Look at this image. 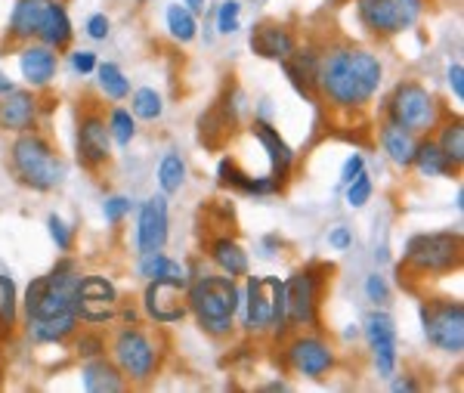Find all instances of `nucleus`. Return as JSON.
<instances>
[{
    "label": "nucleus",
    "mask_w": 464,
    "mask_h": 393,
    "mask_svg": "<svg viewBox=\"0 0 464 393\" xmlns=\"http://www.w3.org/2000/svg\"><path fill=\"white\" fill-rule=\"evenodd\" d=\"M378 56L362 47H338L316 59V87L338 108H359L381 87Z\"/></svg>",
    "instance_id": "1"
},
{
    "label": "nucleus",
    "mask_w": 464,
    "mask_h": 393,
    "mask_svg": "<svg viewBox=\"0 0 464 393\" xmlns=\"http://www.w3.org/2000/svg\"><path fill=\"white\" fill-rule=\"evenodd\" d=\"M239 288H235L232 276H201L190 288L186 301H190L192 313L198 316L201 329L211 335H226L232 329V316L239 310Z\"/></svg>",
    "instance_id": "2"
},
{
    "label": "nucleus",
    "mask_w": 464,
    "mask_h": 393,
    "mask_svg": "<svg viewBox=\"0 0 464 393\" xmlns=\"http://www.w3.org/2000/svg\"><path fill=\"white\" fill-rule=\"evenodd\" d=\"M13 174L19 183L31 189H46L59 186L63 183V161L53 152V146L46 143L38 133H22V137L13 143Z\"/></svg>",
    "instance_id": "3"
},
{
    "label": "nucleus",
    "mask_w": 464,
    "mask_h": 393,
    "mask_svg": "<svg viewBox=\"0 0 464 393\" xmlns=\"http://www.w3.org/2000/svg\"><path fill=\"white\" fill-rule=\"evenodd\" d=\"M390 121L406 127L409 133H430L440 121V106L427 93V87L406 81L390 97Z\"/></svg>",
    "instance_id": "4"
},
{
    "label": "nucleus",
    "mask_w": 464,
    "mask_h": 393,
    "mask_svg": "<svg viewBox=\"0 0 464 393\" xmlns=\"http://www.w3.org/2000/svg\"><path fill=\"white\" fill-rule=\"evenodd\" d=\"M406 263L418 273H449L461 263V235L459 233H427L415 235L406 248Z\"/></svg>",
    "instance_id": "5"
},
{
    "label": "nucleus",
    "mask_w": 464,
    "mask_h": 393,
    "mask_svg": "<svg viewBox=\"0 0 464 393\" xmlns=\"http://www.w3.org/2000/svg\"><path fill=\"white\" fill-rule=\"evenodd\" d=\"M245 325L251 331L282 329L285 325V282H279L275 276H251Z\"/></svg>",
    "instance_id": "6"
},
{
    "label": "nucleus",
    "mask_w": 464,
    "mask_h": 393,
    "mask_svg": "<svg viewBox=\"0 0 464 393\" xmlns=\"http://www.w3.org/2000/svg\"><path fill=\"white\" fill-rule=\"evenodd\" d=\"M425 335L443 354H461L464 350V307L459 301H427L421 307Z\"/></svg>",
    "instance_id": "7"
},
{
    "label": "nucleus",
    "mask_w": 464,
    "mask_h": 393,
    "mask_svg": "<svg viewBox=\"0 0 464 393\" xmlns=\"http://www.w3.org/2000/svg\"><path fill=\"white\" fill-rule=\"evenodd\" d=\"M425 13V0H359V19L378 35H400Z\"/></svg>",
    "instance_id": "8"
},
{
    "label": "nucleus",
    "mask_w": 464,
    "mask_h": 393,
    "mask_svg": "<svg viewBox=\"0 0 464 393\" xmlns=\"http://www.w3.org/2000/svg\"><path fill=\"white\" fill-rule=\"evenodd\" d=\"M115 363L121 375L133 378V381H146V378H152L155 365H158V354H155V344L143 331L124 329L115 337Z\"/></svg>",
    "instance_id": "9"
},
{
    "label": "nucleus",
    "mask_w": 464,
    "mask_h": 393,
    "mask_svg": "<svg viewBox=\"0 0 464 393\" xmlns=\"http://www.w3.org/2000/svg\"><path fill=\"white\" fill-rule=\"evenodd\" d=\"M319 307V276L313 269H300L285 282V322L313 325Z\"/></svg>",
    "instance_id": "10"
},
{
    "label": "nucleus",
    "mask_w": 464,
    "mask_h": 393,
    "mask_svg": "<svg viewBox=\"0 0 464 393\" xmlns=\"http://www.w3.org/2000/svg\"><path fill=\"white\" fill-rule=\"evenodd\" d=\"M186 286H177V282H165V279H152L149 288H146V313L152 316L155 322H180L186 316Z\"/></svg>",
    "instance_id": "11"
},
{
    "label": "nucleus",
    "mask_w": 464,
    "mask_h": 393,
    "mask_svg": "<svg viewBox=\"0 0 464 393\" xmlns=\"http://www.w3.org/2000/svg\"><path fill=\"white\" fill-rule=\"evenodd\" d=\"M366 337L375 354V365L384 378L396 372V322L387 313H372L366 320Z\"/></svg>",
    "instance_id": "12"
},
{
    "label": "nucleus",
    "mask_w": 464,
    "mask_h": 393,
    "mask_svg": "<svg viewBox=\"0 0 464 393\" xmlns=\"http://www.w3.org/2000/svg\"><path fill=\"white\" fill-rule=\"evenodd\" d=\"M112 133L109 127H105L103 115L97 112H87L84 118H80V127H78V155L80 161H84L87 167H99L109 161L112 155Z\"/></svg>",
    "instance_id": "13"
},
{
    "label": "nucleus",
    "mask_w": 464,
    "mask_h": 393,
    "mask_svg": "<svg viewBox=\"0 0 464 393\" xmlns=\"http://www.w3.org/2000/svg\"><path fill=\"white\" fill-rule=\"evenodd\" d=\"M167 242V201L161 195L146 201L139 208V226H137V248L139 254H155Z\"/></svg>",
    "instance_id": "14"
},
{
    "label": "nucleus",
    "mask_w": 464,
    "mask_h": 393,
    "mask_svg": "<svg viewBox=\"0 0 464 393\" xmlns=\"http://www.w3.org/2000/svg\"><path fill=\"white\" fill-rule=\"evenodd\" d=\"M288 359L307 378H322L334 365L332 347L319 337H294L291 347H288Z\"/></svg>",
    "instance_id": "15"
},
{
    "label": "nucleus",
    "mask_w": 464,
    "mask_h": 393,
    "mask_svg": "<svg viewBox=\"0 0 464 393\" xmlns=\"http://www.w3.org/2000/svg\"><path fill=\"white\" fill-rule=\"evenodd\" d=\"M38 99L29 90H6L0 99V127L6 131H29L35 127Z\"/></svg>",
    "instance_id": "16"
},
{
    "label": "nucleus",
    "mask_w": 464,
    "mask_h": 393,
    "mask_svg": "<svg viewBox=\"0 0 464 393\" xmlns=\"http://www.w3.org/2000/svg\"><path fill=\"white\" fill-rule=\"evenodd\" d=\"M251 50L264 59H288L294 53V38L282 25L264 22L251 31Z\"/></svg>",
    "instance_id": "17"
},
{
    "label": "nucleus",
    "mask_w": 464,
    "mask_h": 393,
    "mask_svg": "<svg viewBox=\"0 0 464 393\" xmlns=\"http://www.w3.org/2000/svg\"><path fill=\"white\" fill-rule=\"evenodd\" d=\"M38 38L44 40V47H56V50H63L72 40L69 13L59 4H44V13H40V22H38Z\"/></svg>",
    "instance_id": "18"
},
{
    "label": "nucleus",
    "mask_w": 464,
    "mask_h": 393,
    "mask_svg": "<svg viewBox=\"0 0 464 393\" xmlns=\"http://www.w3.org/2000/svg\"><path fill=\"white\" fill-rule=\"evenodd\" d=\"M19 65H22V74L31 87H46L56 74V53H53V47H29Z\"/></svg>",
    "instance_id": "19"
},
{
    "label": "nucleus",
    "mask_w": 464,
    "mask_h": 393,
    "mask_svg": "<svg viewBox=\"0 0 464 393\" xmlns=\"http://www.w3.org/2000/svg\"><path fill=\"white\" fill-rule=\"evenodd\" d=\"M251 131H254V137H257L260 143H264L266 155H270L273 177H275V180H282V177H285V174H288V167H291V158H294L291 149H288L285 140H282L270 124H264V121H254Z\"/></svg>",
    "instance_id": "20"
},
{
    "label": "nucleus",
    "mask_w": 464,
    "mask_h": 393,
    "mask_svg": "<svg viewBox=\"0 0 464 393\" xmlns=\"http://www.w3.org/2000/svg\"><path fill=\"white\" fill-rule=\"evenodd\" d=\"M31 325V337L40 344H56L63 337H69L78 325V313H56V316H44V320H29Z\"/></svg>",
    "instance_id": "21"
},
{
    "label": "nucleus",
    "mask_w": 464,
    "mask_h": 393,
    "mask_svg": "<svg viewBox=\"0 0 464 393\" xmlns=\"http://www.w3.org/2000/svg\"><path fill=\"white\" fill-rule=\"evenodd\" d=\"M381 143H384V152L400 167L412 165V155H415V146H418V143H415L412 133H409L406 127H400V124H393V121H387V124L381 127Z\"/></svg>",
    "instance_id": "22"
},
{
    "label": "nucleus",
    "mask_w": 464,
    "mask_h": 393,
    "mask_svg": "<svg viewBox=\"0 0 464 393\" xmlns=\"http://www.w3.org/2000/svg\"><path fill=\"white\" fill-rule=\"evenodd\" d=\"M211 261L217 263L220 269H224L226 276H248V257L245 251L239 248V242H232L230 235H224V239H214L211 242Z\"/></svg>",
    "instance_id": "23"
},
{
    "label": "nucleus",
    "mask_w": 464,
    "mask_h": 393,
    "mask_svg": "<svg viewBox=\"0 0 464 393\" xmlns=\"http://www.w3.org/2000/svg\"><path fill=\"white\" fill-rule=\"evenodd\" d=\"M40 13H44V0H16L10 19V35L16 40H29L31 35H38Z\"/></svg>",
    "instance_id": "24"
},
{
    "label": "nucleus",
    "mask_w": 464,
    "mask_h": 393,
    "mask_svg": "<svg viewBox=\"0 0 464 393\" xmlns=\"http://www.w3.org/2000/svg\"><path fill=\"white\" fill-rule=\"evenodd\" d=\"M139 273L146 276V279H165V282H177V286H186V269L180 267L177 261H171V257H165L161 251H155V254H143V263H139Z\"/></svg>",
    "instance_id": "25"
},
{
    "label": "nucleus",
    "mask_w": 464,
    "mask_h": 393,
    "mask_svg": "<svg viewBox=\"0 0 464 393\" xmlns=\"http://www.w3.org/2000/svg\"><path fill=\"white\" fill-rule=\"evenodd\" d=\"M84 388L90 393H115L124 388V381H121V369L115 365H109L105 359H97V363H90L84 369Z\"/></svg>",
    "instance_id": "26"
},
{
    "label": "nucleus",
    "mask_w": 464,
    "mask_h": 393,
    "mask_svg": "<svg viewBox=\"0 0 464 393\" xmlns=\"http://www.w3.org/2000/svg\"><path fill=\"white\" fill-rule=\"evenodd\" d=\"M412 161L418 165V171L425 174V177H443V174H452L455 167H452V161L443 155V149L436 146V143H421V146H415V155H412Z\"/></svg>",
    "instance_id": "27"
},
{
    "label": "nucleus",
    "mask_w": 464,
    "mask_h": 393,
    "mask_svg": "<svg viewBox=\"0 0 464 393\" xmlns=\"http://www.w3.org/2000/svg\"><path fill=\"white\" fill-rule=\"evenodd\" d=\"M167 29H171L173 40L190 44V40L195 38V31H198V25H195V16L186 10L183 4H173V6H167Z\"/></svg>",
    "instance_id": "28"
},
{
    "label": "nucleus",
    "mask_w": 464,
    "mask_h": 393,
    "mask_svg": "<svg viewBox=\"0 0 464 393\" xmlns=\"http://www.w3.org/2000/svg\"><path fill=\"white\" fill-rule=\"evenodd\" d=\"M97 72H99V87H103L105 97H112V99H124L127 93H131V81L124 78V72H121L115 63H103V65H97Z\"/></svg>",
    "instance_id": "29"
},
{
    "label": "nucleus",
    "mask_w": 464,
    "mask_h": 393,
    "mask_svg": "<svg viewBox=\"0 0 464 393\" xmlns=\"http://www.w3.org/2000/svg\"><path fill=\"white\" fill-rule=\"evenodd\" d=\"M158 183H161V189H165L167 195L180 192V186L186 183V165H183V158H180L177 152L165 155V161H161V167H158Z\"/></svg>",
    "instance_id": "30"
},
{
    "label": "nucleus",
    "mask_w": 464,
    "mask_h": 393,
    "mask_svg": "<svg viewBox=\"0 0 464 393\" xmlns=\"http://www.w3.org/2000/svg\"><path fill=\"white\" fill-rule=\"evenodd\" d=\"M75 297H84V301H118V291L103 276H84V279H78Z\"/></svg>",
    "instance_id": "31"
},
{
    "label": "nucleus",
    "mask_w": 464,
    "mask_h": 393,
    "mask_svg": "<svg viewBox=\"0 0 464 393\" xmlns=\"http://www.w3.org/2000/svg\"><path fill=\"white\" fill-rule=\"evenodd\" d=\"M443 149V155H446L449 161H452V167L459 171L461 161H464V127L461 121H452V124H446V131H443L440 143H436Z\"/></svg>",
    "instance_id": "32"
},
{
    "label": "nucleus",
    "mask_w": 464,
    "mask_h": 393,
    "mask_svg": "<svg viewBox=\"0 0 464 393\" xmlns=\"http://www.w3.org/2000/svg\"><path fill=\"white\" fill-rule=\"evenodd\" d=\"M16 325V286L10 276H0V335H10Z\"/></svg>",
    "instance_id": "33"
},
{
    "label": "nucleus",
    "mask_w": 464,
    "mask_h": 393,
    "mask_svg": "<svg viewBox=\"0 0 464 393\" xmlns=\"http://www.w3.org/2000/svg\"><path fill=\"white\" fill-rule=\"evenodd\" d=\"M131 106H133V115L143 121H155V118H161V112H165V103H161V97L152 90V87H139V90L133 93Z\"/></svg>",
    "instance_id": "34"
},
{
    "label": "nucleus",
    "mask_w": 464,
    "mask_h": 393,
    "mask_svg": "<svg viewBox=\"0 0 464 393\" xmlns=\"http://www.w3.org/2000/svg\"><path fill=\"white\" fill-rule=\"evenodd\" d=\"M115 303L118 301H84V297H75V313L87 322H105L115 316Z\"/></svg>",
    "instance_id": "35"
},
{
    "label": "nucleus",
    "mask_w": 464,
    "mask_h": 393,
    "mask_svg": "<svg viewBox=\"0 0 464 393\" xmlns=\"http://www.w3.org/2000/svg\"><path fill=\"white\" fill-rule=\"evenodd\" d=\"M109 133L118 140V146H127V143H131L133 133H137V124H133L131 112H124V108H115V112H112V127H109Z\"/></svg>",
    "instance_id": "36"
},
{
    "label": "nucleus",
    "mask_w": 464,
    "mask_h": 393,
    "mask_svg": "<svg viewBox=\"0 0 464 393\" xmlns=\"http://www.w3.org/2000/svg\"><path fill=\"white\" fill-rule=\"evenodd\" d=\"M347 186H350L347 189V205L350 208H362L368 199H372V180H368L366 174H356Z\"/></svg>",
    "instance_id": "37"
},
{
    "label": "nucleus",
    "mask_w": 464,
    "mask_h": 393,
    "mask_svg": "<svg viewBox=\"0 0 464 393\" xmlns=\"http://www.w3.org/2000/svg\"><path fill=\"white\" fill-rule=\"evenodd\" d=\"M239 16H241V4H239V0H226V4L220 6V13H217L220 35H232V31L239 29Z\"/></svg>",
    "instance_id": "38"
},
{
    "label": "nucleus",
    "mask_w": 464,
    "mask_h": 393,
    "mask_svg": "<svg viewBox=\"0 0 464 393\" xmlns=\"http://www.w3.org/2000/svg\"><path fill=\"white\" fill-rule=\"evenodd\" d=\"M46 226H50V235H53V242L59 245V251H69V248H72V233H69V226H65V223L59 220L56 214H50Z\"/></svg>",
    "instance_id": "39"
},
{
    "label": "nucleus",
    "mask_w": 464,
    "mask_h": 393,
    "mask_svg": "<svg viewBox=\"0 0 464 393\" xmlns=\"http://www.w3.org/2000/svg\"><path fill=\"white\" fill-rule=\"evenodd\" d=\"M366 291H368V297H372L375 303H387L390 301V288H387V282L381 279V276H368Z\"/></svg>",
    "instance_id": "40"
},
{
    "label": "nucleus",
    "mask_w": 464,
    "mask_h": 393,
    "mask_svg": "<svg viewBox=\"0 0 464 393\" xmlns=\"http://www.w3.org/2000/svg\"><path fill=\"white\" fill-rule=\"evenodd\" d=\"M87 35H90L93 40L109 38V19H105L103 13H97V16H90V19H87Z\"/></svg>",
    "instance_id": "41"
},
{
    "label": "nucleus",
    "mask_w": 464,
    "mask_h": 393,
    "mask_svg": "<svg viewBox=\"0 0 464 393\" xmlns=\"http://www.w3.org/2000/svg\"><path fill=\"white\" fill-rule=\"evenodd\" d=\"M127 211H131V201L121 199V195H115V199L105 201V220H109V223H118Z\"/></svg>",
    "instance_id": "42"
},
{
    "label": "nucleus",
    "mask_w": 464,
    "mask_h": 393,
    "mask_svg": "<svg viewBox=\"0 0 464 393\" xmlns=\"http://www.w3.org/2000/svg\"><path fill=\"white\" fill-rule=\"evenodd\" d=\"M72 65H75V72H80V74H90L97 69V53H90V50L72 53Z\"/></svg>",
    "instance_id": "43"
},
{
    "label": "nucleus",
    "mask_w": 464,
    "mask_h": 393,
    "mask_svg": "<svg viewBox=\"0 0 464 393\" xmlns=\"http://www.w3.org/2000/svg\"><path fill=\"white\" fill-rule=\"evenodd\" d=\"M103 337L99 335H80V341H78V354L80 356H97V354H103Z\"/></svg>",
    "instance_id": "44"
},
{
    "label": "nucleus",
    "mask_w": 464,
    "mask_h": 393,
    "mask_svg": "<svg viewBox=\"0 0 464 393\" xmlns=\"http://www.w3.org/2000/svg\"><path fill=\"white\" fill-rule=\"evenodd\" d=\"M449 87H452L455 99H464V65L455 63L452 69H449Z\"/></svg>",
    "instance_id": "45"
},
{
    "label": "nucleus",
    "mask_w": 464,
    "mask_h": 393,
    "mask_svg": "<svg viewBox=\"0 0 464 393\" xmlns=\"http://www.w3.org/2000/svg\"><path fill=\"white\" fill-rule=\"evenodd\" d=\"M362 165H366V161H362V155H350L347 165H344V174H341V180L350 183L356 177V174H362Z\"/></svg>",
    "instance_id": "46"
},
{
    "label": "nucleus",
    "mask_w": 464,
    "mask_h": 393,
    "mask_svg": "<svg viewBox=\"0 0 464 393\" xmlns=\"http://www.w3.org/2000/svg\"><path fill=\"white\" fill-rule=\"evenodd\" d=\"M328 242H332V245L338 248V251H347L350 245H353V235H350L347 229H334L332 239H328Z\"/></svg>",
    "instance_id": "47"
},
{
    "label": "nucleus",
    "mask_w": 464,
    "mask_h": 393,
    "mask_svg": "<svg viewBox=\"0 0 464 393\" xmlns=\"http://www.w3.org/2000/svg\"><path fill=\"white\" fill-rule=\"evenodd\" d=\"M186 10H190L192 16L195 13H205V0H186Z\"/></svg>",
    "instance_id": "48"
},
{
    "label": "nucleus",
    "mask_w": 464,
    "mask_h": 393,
    "mask_svg": "<svg viewBox=\"0 0 464 393\" xmlns=\"http://www.w3.org/2000/svg\"><path fill=\"white\" fill-rule=\"evenodd\" d=\"M415 388H418V384L409 381V378H406V381H396V384H393V390H415Z\"/></svg>",
    "instance_id": "49"
},
{
    "label": "nucleus",
    "mask_w": 464,
    "mask_h": 393,
    "mask_svg": "<svg viewBox=\"0 0 464 393\" xmlns=\"http://www.w3.org/2000/svg\"><path fill=\"white\" fill-rule=\"evenodd\" d=\"M6 90H13V84H10V78H4V74H0V97H4Z\"/></svg>",
    "instance_id": "50"
},
{
    "label": "nucleus",
    "mask_w": 464,
    "mask_h": 393,
    "mask_svg": "<svg viewBox=\"0 0 464 393\" xmlns=\"http://www.w3.org/2000/svg\"><path fill=\"white\" fill-rule=\"evenodd\" d=\"M139 4H146V0H139Z\"/></svg>",
    "instance_id": "51"
}]
</instances>
